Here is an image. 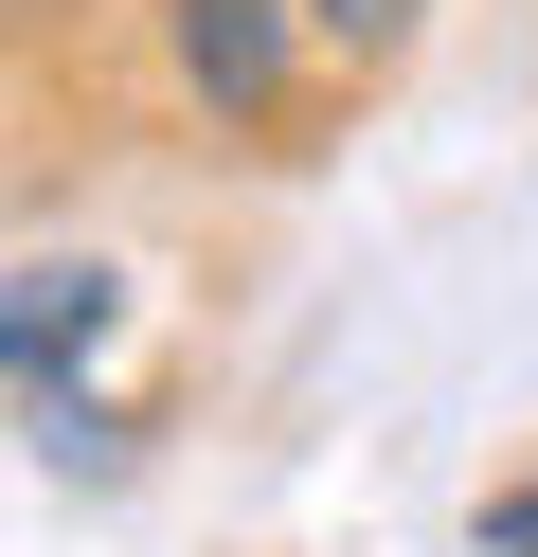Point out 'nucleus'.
I'll return each instance as SVG.
<instances>
[{
	"mask_svg": "<svg viewBox=\"0 0 538 557\" xmlns=\"http://www.w3.org/2000/svg\"><path fill=\"white\" fill-rule=\"evenodd\" d=\"M305 0H162V54H179V90H198L234 145H270L287 109H305Z\"/></svg>",
	"mask_w": 538,
	"mask_h": 557,
	"instance_id": "f257e3e1",
	"label": "nucleus"
},
{
	"mask_svg": "<svg viewBox=\"0 0 538 557\" xmlns=\"http://www.w3.org/2000/svg\"><path fill=\"white\" fill-rule=\"evenodd\" d=\"M108 270H18V288H0V377H54V360H90L108 342Z\"/></svg>",
	"mask_w": 538,
	"mask_h": 557,
	"instance_id": "f03ea898",
	"label": "nucleus"
},
{
	"mask_svg": "<svg viewBox=\"0 0 538 557\" xmlns=\"http://www.w3.org/2000/svg\"><path fill=\"white\" fill-rule=\"evenodd\" d=\"M305 18H323V37H341V54H395V37H413V18H430V0H305Z\"/></svg>",
	"mask_w": 538,
	"mask_h": 557,
	"instance_id": "7ed1b4c3",
	"label": "nucleus"
},
{
	"mask_svg": "<svg viewBox=\"0 0 538 557\" xmlns=\"http://www.w3.org/2000/svg\"><path fill=\"white\" fill-rule=\"evenodd\" d=\"M485 557H538V485H502V504H485Z\"/></svg>",
	"mask_w": 538,
	"mask_h": 557,
	"instance_id": "20e7f679",
	"label": "nucleus"
},
{
	"mask_svg": "<svg viewBox=\"0 0 538 557\" xmlns=\"http://www.w3.org/2000/svg\"><path fill=\"white\" fill-rule=\"evenodd\" d=\"M54 18H72V0H0V54H36V37H54Z\"/></svg>",
	"mask_w": 538,
	"mask_h": 557,
	"instance_id": "39448f33",
	"label": "nucleus"
}]
</instances>
